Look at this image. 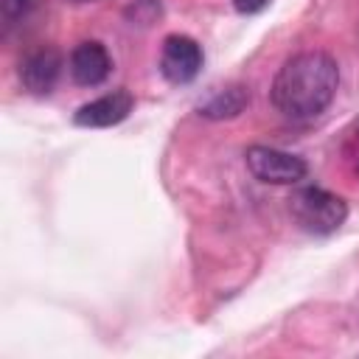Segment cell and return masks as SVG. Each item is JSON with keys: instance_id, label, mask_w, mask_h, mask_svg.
<instances>
[{"instance_id": "obj_3", "label": "cell", "mask_w": 359, "mask_h": 359, "mask_svg": "<svg viewBox=\"0 0 359 359\" xmlns=\"http://www.w3.org/2000/svg\"><path fill=\"white\" fill-rule=\"evenodd\" d=\"M244 157H247L250 174L266 185H294L309 171L303 157L283 149H272V146H250Z\"/></svg>"}, {"instance_id": "obj_9", "label": "cell", "mask_w": 359, "mask_h": 359, "mask_svg": "<svg viewBox=\"0 0 359 359\" xmlns=\"http://www.w3.org/2000/svg\"><path fill=\"white\" fill-rule=\"evenodd\" d=\"M39 6H42V0H0V11H3V20L8 25L31 17Z\"/></svg>"}, {"instance_id": "obj_11", "label": "cell", "mask_w": 359, "mask_h": 359, "mask_svg": "<svg viewBox=\"0 0 359 359\" xmlns=\"http://www.w3.org/2000/svg\"><path fill=\"white\" fill-rule=\"evenodd\" d=\"M266 3H269V0H233V6H236L241 14H255V11H261Z\"/></svg>"}, {"instance_id": "obj_8", "label": "cell", "mask_w": 359, "mask_h": 359, "mask_svg": "<svg viewBox=\"0 0 359 359\" xmlns=\"http://www.w3.org/2000/svg\"><path fill=\"white\" fill-rule=\"evenodd\" d=\"M247 104H250V90L244 84H230L224 90H216L205 104H199V115H205L210 121L236 118L247 109Z\"/></svg>"}, {"instance_id": "obj_4", "label": "cell", "mask_w": 359, "mask_h": 359, "mask_svg": "<svg viewBox=\"0 0 359 359\" xmlns=\"http://www.w3.org/2000/svg\"><path fill=\"white\" fill-rule=\"evenodd\" d=\"M202 48L196 39L185 36V34H171L163 39V50H160V73L171 81V84H188L199 76L202 70Z\"/></svg>"}, {"instance_id": "obj_10", "label": "cell", "mask_w": 359, "mask_h": 359, "mask_svg": "<svg viewBox=\"0 0 359 359\" xmlns=\"http://www.w3.org/2000/svg\"><path fill=\"white\" fill-rule=\"evenodd\" d=\"M126 17L132 20V25H151L160 17V0H135L126 8Z\"/></svg>"}, {"instance_id": "obj_2", "label": "cell", "mask_w": 359, "mask_h": 359, "mask_svg": "<svg viewBox=\"0 0 359 359\" xmlns=\"http://www.w3.org/2000/svg\"><path fill=\"white\" fill-rule=\"evenodd\" d=\"M289 213L300 230H306L311 236H328L345 224L348 205L342 196H337L325 188L303 185L289 196Z\"/></svg>"}, {"instance_id": "obj_12", "label": "cell", "mask_w": 359, "mask_h": 359, "mask_svg": "<svg viewBox=\"0 0 359 359\" xmlns=\"http://www.w3.org/2000/svg\"><path fill=\"white\" fill-rule=\"evenodd\" d=\"M353 168L359 174V135H356V149H353Z\"/></svg>"}, {"instance_id": "obj_7", "label": "cell", "mask_w": 359, "mask_h": 359, "mask_svg": "<svg viewBox=\"0 0 359 359\" xmlns=\"http://www.w3.org/2000/svg\"><path fill=\"white\" fill-rule=\"evenodd\" d=\"M109 70H112V59H109V53H107V48L101 42L90 39V42H81V45L73 48V53H70V76H73L76 84L95 87L109 76Z\"/></svg>"}, {"instance_id": "obj_5", "label": "cell", "mask_w": 359, "mask_h": 359, "mask_svg": "<svg viewBox=\"0 0 359 359\" xmlns=\"http://www.w3.org/2000/svg\"><path fill=\"white\" fill-rule=\"evenodd\" d=\"M62 73V53L56 48H36L20 65V81L34 95H48Z\"/></svg>"}, {"instance_id": "obj_13", "label": "cell", "mask_w": 359, "mask_h": 359, "mask_svg": "<svg viewBox=\"0 0 359 359\" xmlns=\"http://www.w3.org/2000/svg\"><path fill=\"white\" fill-rule=\"evenodd\" d=\"M67 3H93V0H67Z\"/></svg>"}, {"instance_id": "obj_1", "label": "cell", "mask_w": 359, "mask_h": 359, "mask_svg": "<svg viewBox=\"0 0 359 359\" xmlns=\"http://www.w3.org/2000/svg\"><path fill=\"white\" fill-rule=\"evenodd\" d=\"M339 67L323 50H303L283 62L272 81V104L292 121L317 118L337 95Z\"/></svg>"}, {"instance_id": "obj_6", "label": "cell", "mask_w": 359, "mask_h": 359, "mask_svg": "<svg viewBox=\"0 0 359 359\" xmlns=\"http://www.w3.org/2000/svg\"><path fill=\"white\" fill-rule=\"evenodd\" d=\"M132 107H135L132 93L115 90V93H107V95H101V98H95V101L79 107L76 115H73V121H76L79 126L104 129V126H115V123H121L123 118H129Z\"/></svg>"}]
</instances>
